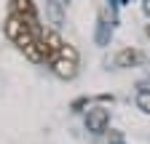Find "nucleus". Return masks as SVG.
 Segmentation results:
<instances>
[{"label":"nucleus","mask_w":150,"mask_h":144,"mask_svg":"<svg viewBox=\"0 0 150 144\" xmlns=\"http://www.w3.org/2000/svg\"><path fill=\"white\" fill-rule=\"evenodd\" d=\"M110 125V112L105 110V107H91V110L86 112V128L91 134H105Z\"/></svg>","instance_id":"nucleus-1"},{"label":"nucleus","mask_w":150,"mask_h":144,"mask_svg":"<svg viewBox=\"0 0 150 144\" xmlns=\"http://www.w3.org/2000/svg\"><path fill=\"white\" fill-rule=\"evenodd\" d=\"M51 69H54V75L56 78H62V80H72L75 75H78V62H72V59H54L51 62Z\"/></svg>","instance_id":"nucleus-2"},{"label":"nucleus","mask_w":150,"mask_h":144,"mask_svg":"<svg viewBox=\"0 0 150 144\" xmlns=\"http://www.w3.org/2000/svg\"><path fill=\"white\" fill-rule=\"evenodd\" d=\"M139 62H142V51H137V48H121L115 53V67H121V69L137 67Z\"/></svg>","instance_id":"nucleus-3"},{"label":"nucleus","mask_w":150,"mask_h":144,"mask_svg":"<svg viewBox=\"0 0 150 144\" xmlns=\"http://www.w3.org/2000/svg\"><path fill=\"white\" fill-rule=\"evenodd\" d=\"M11 13L22 16L27 22H38V8L32 0H11Z\"/></svg>","instance_id":"nucleus-4"},{"label":"nucleus","mask_w":150,"mask_h":144,"mask_svg":"<svg viewBox=\"0 0 150 144\" xmlns=\"http://www.w3.org/2000/svg\"><path fill=\"white\" fill-rule=\"evenodd\" d=\"M62 45H64V40L59 38V32H46V38H43V48H46V62H54L56 56H59Z\"/></svg>","instance_id":"nucleus-5"},{"label":"nucleus","mask_w":150,"mask_h":144,"mask_svg":"<svg viewBox=\"0 0 150 144\" xmlns=\"http://www.w3.org/2000/svg\"><path fill=\"white\" fill-rule=\"evenodd\" d=\"M24 56H27L30 62H35V64H38V62H46V48H43V40H35V43L24 51Z\"/></svg>","instance_id":"nucleus-6"},{"label":"nucleus","mask_w":150,"mask_h":144,"mask_svg":"<svg viewBox=\"0 0 150 144\" xmlns=\"http://www.w3.org/2000/svg\"><path fill=\"white\" fill-rule=\"evenodd\" d=\"M110 35H112V24L99 22V24H97V43H99V45H105V43L110 40Z\"/></svg>","instance_id":"nucleus-7"},{"label":"nucleus","mask_w":150,"mask_h":144,"mask_svg":"<svg viewBox=\"0 0 150 144\" xmlns=\"http://www.w3.org/2000/svg\"><path fill=\"white\" fill-rule=\"evenodd\" d=\"M137 110L150 115V88H142V91L137 94Z\"/></svg>","instance_id":"nucleus-8"},{"label":"nucleus","mask_w":150,"mask_h":144,"mask_svg":"<svg viewBox=\"0 0 150 144\" xmlns=\"http://www.w3.org/2000/svg\"><path fill=\"white\" fill-rule=\"evenodd\" d=\"M59 56H62V59H72V62H78V51H75L70 43H64L62 51H59ZM59 56H56V59H59Z\"/></svg>","instance_id":"nucleus-9"},{"label":"nucleus","mask_w":150,"mask_h":144,"mask_svg":"<svg viewBox=\"0 0 150 144\" xmlns=\"http://www.w3.org/2000/svg\"><path fill=\"white\" fill-rule=\"evenodd\" d=\"M142 11H145V13L150 16V0H145V6H142Z\"/></svg>","instance_id":"nucleus-10"},{"label":"nucleus","mask_w":150,"mask_h":144,"mask_svg":"<svg viewBox=\"0 0 150 144\" xmlns=\"http://www.w3.org/2000/svg\"><path fill=\"white\" fill-rule=\"evenodd\" d=\"M110 144H123V141H121V136H112V141H110Z\"/></svg>","instance_id":"nucleus-11"},{"label":"nucleus","mask_w":150,"mask_h":144,"mask_svg":"<svg viewBox=\"0 0 150 144\" xmlns=\"http://www.w3.org/2000/svg\"><path fill=\"white\" fill-rule=\"evenodd\" d=\"M147 40H150V24H147Z\"/></svg>","instance_id":"nucleus-12"}]
</instances>
